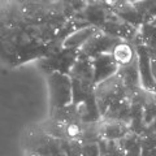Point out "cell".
<instances>
[{
  "instance_id": "8",
  "label": "cell",
  "mask_w": 156,
  "mask_h": 156,
  "mask_svg": "<svg viewBox=\"0 0 156 156\" xmlns=\"http://www.w3.org/2000/svg\"><path fill=\"white\" fill-rule=\"evenodd\" d=\"M92 70H94V82L95 86L101 83L111 77H113L119 72V64L116 62L112 53H103L94 57L91 60Z\"/></svg>"
},
{
  "instance_id": "12",
  "label": "cell",
  "mask_w": 156,
  "mask_h": 156,
  "mask_svg": "<svg viewBox=\"0 0 156 156\" xmlns=\"http://www.w3.org/2000/svg\"><path fill=\"white\" fill-rule=\"evenodd\" d=\"M126 126L122 122H116V121H109L101 128V134L107 139H119L126 134Z\"/></svg>"
},
{
  "instance_id": "5",
  "label": "cell",
  "mask_w": 156,
  "mask_h": 156,
  "mask_svg": "<svg viewBox=\"0 0 156 156\" xmlns=\"http://www.w3.org/2000/svg\"><path fill=\"white\" fill-rule=\"evenodd\" d=\"M78 60V51L70 48L61 47L57 51L51 53L50 56L39 60V66L44 70L47 74L50 73H61V74L69 76L73 65Z\"/></svg>"
},
{
  "instance_id": "14",
  "label": "cell",
  "mask_w": 156,
  "mask_h": 156,
  "mask_svg": "<svg viewBox=\"0 0 156 156\" xmlns=\"http://www.w3.org/2000/svg\"><path fill=\"white\" fill-rule=\"evenodd\" d=\"M150 53V60H151V72H152V78L156 85V51L148 50Z\"/></svg>"
},
{
  "instance_id": "9",
  "label": "cell",
  "mask_w": 156,
  "mask_h": 156,
  "mask_svg": "<svg viewBox=\"0 0 156 156\" xmlns=\"http://www.w3.org/2000/svg\"><path fill=\"white\" fill-rule=\"evenodd\" d=\"M98 30H99V29H96L94 26H86V27L78 29V30L73 31L70 35H68V38L64 41V43H62V47L80 51Z\"/></svg>"
},
{
  "instance_id": "6",
  "label": "cell",
  "mask_w": 156,
  "mask_h": 156,
  "mask_svg": "<svg viewBox=\"0 0 156 156\" xmlns=\"http://www.w3.org/2000/svg\"><path fill=\"white\" fill-rule=\"evenodd\" d=\"M122 42L119 38H115L112 35H108L103 31L98 30L94 35H92L87 43L78 51V56L90 58L92 60L94 57L103 55V53H112L113 50Z\"/></svg>"
},
{
  "instance_id": "3",
  "label": "cell",
  "mask_w": 156,
  "mask_h": 156,
  "mask_svg": "<svg viewBox=\"0 0 156 156\" xmlns=\"http://www.w3.org/2000/svg\"><path fill=\"white\" fill-rule=\"evenodd\" d=\"M47 85L50 89L51 115L72 104L73 91L69 76L61 73H50L47 74Z\"/></svg>"
},
{
  "instance_id": "4",
  "label": "cell",
  "mask_w": 156,
  "mask_h": 156,
  "mask_svg": "<svg viewBox=\"0 0 156 156\" xmlns=\"http://www.w3.org/2000/svg\"><path fill=\"white\" fill-rule=\"evenodd\" d=\"M26 152H34L38 156H66L61 143L42 129L29 131L26 138Z\"/></svg>"
},
{
  "instance_id": "1",
  "label": "cell",
  "mask_w": 156,
  "mask_h": 156,
  "mask_svg": "<svg viewBox=\"0 0 156 156\" xmlns=\"http://www.w3.org/2000/svg\"><path fill=\"white\" fill-rule=\"evenodd\" d=\"M70 2H11L0 7V61L16 68L41 60L82 29Z\"/></svg>"
},
{
  "instance_id": "7",
  "label": "cell",
  "mask_w": 156,
  "mask_h": 156,
  "mask_svg": "<svg viewBox=\"0 0 156 156\" xmlns=\"http://www.w3.org/2000/svg\"><path fill=\"white\" fill-rule=\"evenodd\" d=\"M136 53V65H138V74H139V83L148 92H156V85L152 78V72H151V60L148 48L136 43L135 46Z\"/></svg>"
},
{
  "instance_id": "2",
  "label": "cell",
  "mask_w": 156,
  "mask_h": 156,
  "mask_svg": "<svg viewBox=\"0 0 156 156\" xmlns=\"http://www.w3.org/2000/svg\"><path fill=\"white\" fill-rule=\"evenodd\" d=\"M94 94H95L98 111H99L100 116H104L107 109L111 105L126 99L128 91H126L124 82L120 78V76L116 74L113 77H111L109 80L96 85Z\"/></svg>"
},
{
  "instance_id": "13",
  "label": "cell",
  "mask_w": 156,
  "mask_h": 156,
  "mask_svg": "<svg viewBox=\"0 0 156 156\" xmlns=\"http://www.w3.org/2000/svg\"><path fill=\"white\" fill-rule=\"evenodd\" d=\"M98 150L99 148H98L96 144H87L85 147H82L81 154L83 156H99V151Z\"/></svg>"
},
{
  "instance_id": "15",
  "label": "cell",
  "mask_w": 156,
  "mask_h": 156,
  "mask_svg": "<svg viewBox=\"0 0 156 156\" xmlns=\"http://www.w3.org/2000/svg\"><path fill=\"white\" fill-rule=\"evenodd\" d=\"M25 156H38V155H37V154H34V152H26Z\"/></svg>"
},
{
  "instance_id": "11",
  "label": "cell",
  "mask_w": 156,
  "mask_h": 156,
  "mask_svg": "<svg viewBox=\"0 0 156 156\" xmlns=\"http://www.w3.org/2000/svg\"><path fill=\"white\" fill-rule=\"evenodd\" d=\"M112 56L115 57V60L117 64H119V66H124L134 60L136 57V53H135V48H131V46H129L128 43L121 42L113 50Z\"/></svg>"
},
{
  "instance_id": "10",
  "label": "cell",
  "mask_w": 156,
  "mask_h": 156,
  "mask_svg": "<svg viewBox=\"0 0 156 156\" xmlns=\"http://www.w3.org/2000/svg\"><path fill=\"white\" fill-rule=\"evenodd\" d=\"M138 38H139L138 43L146 46L148 50L156 51V17L140 26Z\"/></svg>"
}]
</instances>
